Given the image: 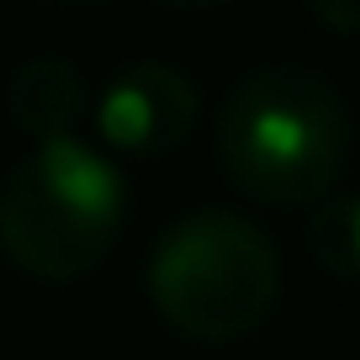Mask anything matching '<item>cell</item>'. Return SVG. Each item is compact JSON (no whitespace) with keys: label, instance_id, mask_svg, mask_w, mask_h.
<instances>
[{"label":"cell","instance_id":"obj_1","mask_svg":"<svg viewBox=\"0 0 360 360\" xmlns=\"http://www.w3.org/2000/svg\"><path fill=\"white\" fill-rule=\"evenodd\" d=\"M228 186L259 207L323 202L349 159V106L302 64L249 69L212 122Z\"/></svg>","mask_w":360,"mask_h":360},{"label":"cell","instance_id":"obj_2","mask_svg":"<svg viewBox=\"0 0 360 360\" xmlns=\"http://www.w3.org/2000/svg\"><path fill=\"white\" fill-rule=\"evenodd\" d=\"M281 249L233 207H196L159 233L143 286L154 313L196 345H233L281 302Z\"/></svg>","mask_w":360,"mask_h":360},{"label":"cell","instance_id":"obj_3","mask_svg":"<svg viewBox=\"0 0 360 360\" xmlns=\"http://www.w3.org/2000/svg\"><path fill=\"white\" fill-rule=\"evenodd\" d=\"M122 207V169L79 138H53L0 186V249L37 281H79L112 255Z\"/></svg>","mask_w":360,"mask_h":360},{"label":"cell","instance_id":"obj_4","mask_svg":"<svg viewBox=\"0 0 360 360\" xmlns=\"http://www.w3.org/2000/svg\"><path fill=\"white\" fill-rule=\"evenodd\" d=\"M196 117H202L196 79L165 58H138L101 90L96 133L127 159H165L196 133Z\"/></svg>","mask_w":360,"mask_h":360},{"label":"cell","instance_id":"obj_5","mask_svg":"<svg viewBox=\"0 0 360 360\" xmlns=\"http://www.w3.org/2000/svg\"><path fill=\"white\" fill-rule=\"evenodd\" d=\"M6 112L37 143H53V138H75L79 117H85V79L69 58L58 53H37L6 85Z\"/></svg>","mask_w":360,"mask_h":360},{"label":"cell","instance_id":"obj_6","mask_svg":"<svg viewBox=\"0 0 360 360\" xmlns=\"http://www.w3.org/2000/svg\"><path fill=\"white\" fill-rule=\"evenodd\" d=\"M307 255L323 276L360 286V191H328L307 217Z\"/></svg>","mask_w":360,"mask_h":360},{"label":"cell","instance_id":"obj_7","mask_svg":"<svg viewBox=\"0 0 360 360\" xmlns=\"http://www.w3.org/2000/svg\"><path fill=\"white\" fill-rule=\"evenodd\" d=\"M307 11H313L328 32L360 37V0H307Z\"/></svg>","mask_w":360,"mask_h":360},{"label":"cell","instance_id":"obj_8","mask_svg":"<svg viewBox=\"0 0 360 360\" xmlns=\"http://www.w3.org/2000/svg\"><path fill=\"white\" fill-rule=\"evenodd\" d=\"M159 6H223V0H159Z\"/></svg>","mask_w":360,"mask_h":360},{"label":"cell","instance_id":"obj_9","mask_svg":"<svg viewBox=\"0 0 360 360\" xmlns=\"http://www.w3.org/2000/svg\"><path fill=\"white\" fill-rule=\"evenodd\" d=\"M69 6H106V0H69Z\"/></svg>","mask_w":360,"mask_h":360}]
</instances>
